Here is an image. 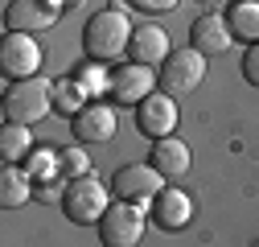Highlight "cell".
Listing matches in <instances>:
<instances>
[{
  "instance_id": "obj_1",
  "label": "cell",
  "mask_w": 259,
  "mask_h": 247,
  "mask_svg": "<svg viewBox=\"0 0 259 247\" xmlns=\"http://www.w3.org/2000/svg\"><path fill=\"white\" fill-rule=\"evenodd\" d=\"M132 21H127L123 9H99L87 25H82V50L95 62H119L127 54V42H132Z\"/></svg>"
},
{
  "instance_id": "obj_2",
  "label": "cell",
  "mask_w": 259,
  "mask_h": 247,
  "mask_svg": "<svg viewBox=\"0 0 259 247\" xmlns=\"http://www.w3.org/2000/svg\"><path fill=\"white\" fill-rule=\"evenodd\" d=\"M107 206H111V190H107L99 177H95V169L82 173V177H70V181H66V194H62V214H66L70 223L91 227V223L103 219Z\"/></svg>"
},
{
  "instance_id": "obj_3",
  "label": "cell",
  "mask_w": 259,
  "mask_h": 247,
  "mask_svg": "<svg viewBox=\"0 0 259 247\" xmlns=\"http://www.w3.org/2000/svg\"><path fill=\"white\" fill-rule=\"evenodd\" d=\"M50 111H54V83H46L41 74L9 83V91H5V119H13V124H37Z\"/></svg>"
},
{
  "instance_id": "obj_4",
  "label": "cell",
  "mask_w": 259,
  "mask_h": 247,
  "mask_svg": "<svg viewBox=\"0 0 259 247\" xmlns=\"http://www.w3.org/2000/svg\"><path fill=\"white\" fill-rule=\"evenodd\" d=\"M156 78H160V91H169V95L181 99V95H189V91L202 87V78H206V54L198 46H181V50H173L165 62H160Z\"/></svg>"
},
{
  "instance_id": "obj_5",
  "label": "cell",
  "mask_w": 259,
  "mask_h": 247,
  "mask_svg": "<svg viewBox=\"0 0 259 247\" xmlns=\"http://www.w3.org/2000/svg\"><path fill=\"white\" fill-rule=\"evenodd\" d=\"M165 173H160L152 161H136V165H119L115 177H111V194L115 198H127L136 202L140 210H152V198L165 190Z\"/></svg>"
},
{
  "instance_id": "obj_6",
  "label": "cell",
  "mask_w": 259,
  "mask_h": 247,
  "mask_svg": "<svg viewBox=\"0 0 259 247\" xmlns=\"http://www.w3.org/2000/svg\"><path fill=\"white\" fill-rule=\"evenodd\" d=\"M95 227H99V243L103 247H136L144 239V210L136 202L119 198V202H111L103 210V219Z\"/></svg>"
},
{
  "instance_id": "obj_7",
  "label": "cell",
  "mask_w": 259,
  "mask_h": 247,
  "mask_svg": "<svg viewBox=\"0 0 259 247\" xmlns=\"http://www.w3.org/2000/svg\"><path fill=\"white\" fill-rule=\"evenodd\" d=\"M156 87H160L156 66H144V62H132V58H127L123 66L111 74L107 95H111V103H119V107H136V103H144V99L152 95Z\"/></svg>"
},
{
  "instance_id": "obj_8",
  "label": "cell",
  "mask_w": 259,
  "mask_h": 247,
  "mask_svg": "<svg viewBox=\"0 0 259 247\" xmlns=\"http://www.w3.org/2000/svg\"><path fill=\"white\" fill-rule=\"evenodd\" d=\"M41 70V46L33 42V33H13L5 29V42H0V74L9 83L17 78H33Z\"/></svg>"
},
{
  "instance_id": "obj_9",
  "label": "cell",
  "mask_w": 259,
  "mask_h": 247,
  "mask_svg": "<svg viewBox=\"0 0 259 247\" xmlns=\"http://www.w3.org/2000/svg\"><path fill=\"white\" fill-rule=\"evenodd\" d=\"M115 128H119V115L103 99H91L78 115H70V136L78 144H107L115 140Z\"/></svg>"
},
{
  "instance_id": "obj_10",
  "label": "cell",
  "mask_w": 259,
  "mask_h": 247,
  "mask_svg": "<svg viewBox=\"0 0 259 247\" xmlns=\"http://www.w3.org/2000/svg\"><path fill=\"white\" fill-rule=\"evenodd\" d=\"M177 95L169 91H152L144 103H136V128L148 136V140H160V136H173L177 132Z\"/></svg>"
},
{
  "instance_id": "obj_11",
  "label": "cell",
  "mask_w": 259,
  "mask_h": 247,
  "mask_svg": "<svg viewBox=\"0 0 259 247\" xmlns=\"http://www.w3.org/2000/svg\"><path fill=\"white\" fill-rule=\"evenodd\" d=\"M58 17H62L58 0H9L5 29H13V33H37V29H50Z\"/></svg>"
},
{
  "instance_id": "obj_12",
  "label": "cell",
  "mask_w": 259,
  "mask_h": 247,
  "mask_svg": "<svg viewBox=\"0 0 259 247\" xmlns=\"http://www.w3.org/2000/svg\"><path fill=\"white\" fill-rule=\"evenodd\" d=\"M231 42H235V33H231V21H226L222 13H206V17L193 21V29H189V46H198L206 58L226 54Z\"/></svg>"
},
{
  "instance_id": "obj_13",
  "label": "cell",
  "mask_w": 259,
  "mask_h": 247,
  "mask_svg": "<svg viewBox=\"0 0 259 247\" xmlns=\"http://www.w3.org/2000/svg\"><path fill=\"white\" fill-rule=\"evenodd\" d=\"M152 219H156V227H165V231H181L193 219V198L185 190H177V185H165V190L152 198Z\"/></svg>"
},
{
  "instance_id": "obj_14",
  "label": "cell",
  "mask_w": 259,
  "mask_h": 247,
  "mask_svg": "<svg viewBox=\"0 0 259 247\" xmlns=\"http://www.w3.org/2000/svg\"><path fill=\"white\" fill-rule=\"evenodd\" d=\"M169 54H173L169 33H165V29H156V25H140L136 33H132V42H127V58L144 62V66H156V70H160V62H165Z\"/></svg>"
},
{
  "instance_id": "obj_15",
  "label": "cell",
  "mask_w": 259,
  "mask_h": 247,
  "mask_svg": "<svg viewBox=\"0 0 259 247\" xmlns=\"http://www.w3.org/2000/svg\"><path fill=\"white\" fill-rule=\"evenodd\" d=\"M148 161L165 173V181H177V177L189 173L193 152H189V144L177 140V136H160V140H152V157H148Z\"/></svg>"
},
{
  "instance_id": "obj_16",
  "label": "cell",
  "mask_w": 259,
  "mask_h": 247,
  "mask_svg": "<svg viewBox=\"0 0 259 247\" xmlns=\"http://www.w3.org/2000/svg\"><path fill=\"white\" fill-rule=\"evenodd\" d=\"M29 198H33V177H29L25 169H17V165H5V169H0V206L17 210Z\"/></svg>"
},
{
  "instance_id": "obj_17",
  "label": "cell",
  "mask_w": 259,
  "mask_h": 247,
  "mask_svg": "<svg viewBox=\"0 0 259 247\" xmlns=\"http://www.w3.org/2000/svg\"><path fill=\"white\" fill-rule=\"evenodd\" d=\"M226 21H231L235 42H259V0H235L226 9Z\"/></svg>"
},
{
  "instance_id": "obj_18",
  "label": "cell",
  "mask_w": 259,
  "mask_h": 247,
  "mask_svg": "<svg viewBox=\"0 0 259 247\" xmlns=\"http://www.w3.org/2000/svg\"><path fill=\"white\" fill-rule=\"evenodd\" d=\"M33 152V136H29V124H13L5 119V132H0V157L5 165H17Z\"/></svg>"
},
{
  "instance_id": "obj_19",
  "label": "cell",
  "mask_w": 259,
  "mask_h": 247,
  "mask_svg": "<svg viewBox=\"0 0 259 247\" xmlns=\"http://www.w3.org/2000/svg\"><path fill=\"white\" fill-rule=\"evenodd\" d=\"M87 103H91V95L78 87V78H62V83H54V107H58L62 115H78Z\"/></svg>"
},
{
  "instance_id": "obj_20",
  "label": "cell",
  "mask_w": 259,
  "mask_h": 247,
  "mask_svg": "<svg viewBox=\"0 0 259 247\" xmlns=\"http://www.w3.org/2000/svg\"><path fill=\"white\" fill-rule=\"evenodd\" d=\"M25 173L33 177V181H54V177H62V173H58V152L33 148V152L25 157Z\"/></svg>"
},
{
  "instance_id": "obj_21",
  "label": "cell",
  "mask_w": 259,
  "mask_h": 247,
  "mask_svg": "<svg viewBox=\"0 0 259 247\" xmlns=\"http://www.w3.org/2000/svg\"><path fill=\"white\" fill-rule=\"evenodd\" d=\"M58 173L62 177H82V173H91V157H87V144H70V148H62L58 152Z\"/></svg>"
},
{
  "instance_id": "obj_22",
  "label": "cell",
  "mask_w": 259,
  "mask_h": 247,
  "mask_svg": "<svg viewBox=\"0 0 259 247\" xmlns=\"http://www.w3.org/2000/svg\"><path fill=\"white\" fill-rule=\"evenodd\" d=\"M74 78H78V87L87 91V95H95V91H103V87L111 83V74L103 70V62H95V58L87 62V66H78V70H74Z\"/></svg>"
},
{
  "instance_id": "obj_23",
  "label": "cell",
  "mask_w": 259,
  "mask_h": 247,
  "mask_svg": "<svg viewBox=\"0 0 259 247\" xmlns=\"http://www.w3.org/2000/svg\"><path fill=\"white\" fill-rule=\"evenodd\" d=\"M243 78L251 87H259V42H251L247 54H243Z\"/></svg>"
},
{
  "instance_id": "obj_24",
  "label": "cell",
  "mask_w": 259,
  "mask_h": 247,
  "mask_svg": "<svg viewBox=\"0 0 259 247\" xmlns=\"http://www.w3.org/2000/svg\"><path fill=\"white\" fill-rule=\"evenodd\" d=\"M127 5L140 9V13H173L177 0H127Z\"/></svg>"
},
{
  "instance_id": "obj_25",
  "label": "cell",
  "mask_w": 259,
  "mask_h": 247,
  "mask_svg": "<svg viewBox=\"0 0 259 247\" xmlns=\"http://www.w3.org/2000/svg\"><path fill=\"white\" fill-rule=\"evenodd\" d=\"M255 247H259V239H255Z\"/></svg>"
},
{
  "instance_id": "obj_26",
  "label": "cell",
  "mask_w": 259,
  "mask_h": 247,
  "mask_svg": "<svg viewBox=\"0 0 259 247\" xmlns=\"http://www.w3.org/2000/svg\"><path fill=\"white\" fill-rule=\"evenodd\" d=\"M206 5H210V0H206Z\"/></svg>"
}]
</instances>
